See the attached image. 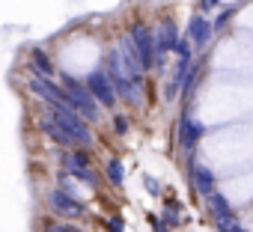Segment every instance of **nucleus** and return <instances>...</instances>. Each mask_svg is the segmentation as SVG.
<instances>
[{
	"mask_svg": "<svg viewBox=\"0 0 253 232\" xmlns=\"http://www.w3.org/2000/svg\"><path fill=\"white\" fill-rule=\"evenodd\" d=\"M220 0H203V9H217Z\"/></svg>",
	"mask_w": 253,
	"mask_h": 232,
	"instance_id": "5701e85b",
	"label": "nucleus"
},
{
	"mask_svg": "<svg viewBox=\"0 0 253 232\" xmlns=\"http://www.w3.org/2000/svg\"><path fill=\"white\" fill-rule=\"evenodd\" d=\"M48 232H81V229H75L69 223H54V226H48Z\"/></svg>",
	"mask_w": 253,
	"mask_h": 232,
	"instance_id": "412c9836",
	"label": "nucleus"
},
{
	"mask_svg": "<svg viewBox=\"0 0 253 232\" xmlns=\"http://www.w3.org/2000/svg\"><path fill=\"white\" fill-rule=\"evenodd\" d=\"M104 229H107V232H125V220H122L119 214H113V217L104 220Z\"/></svg>",
	"mask_w": 253,
	"mask_h": 232,
	"instance_id": "6ab92c4d",
	"label": "nucleus"
},
{
	"mask_svg": "<svg viewBox=\"0 0 253 232\" xmlns=\"http://www.w3.org/2000/svg\"><path fill=\"white\" fill-rule=\"evenodd\" d=\"M203 131H206V128H203L197 119H191L188 113L179 119V146H182V152H185V155H191V152H194V146H197V140L203 137Z\"/></svg>",
	"mask_w": 253,
	"mask_h": 232,
	"instance_id": "1a4fd4ad",
	"label": "nucleus"
},
{
	"mask_svg": "<svg viewBox=\"0 0 253 232\" xmlns=\"http://www.w3.org/2000/svg\"><path fill=\"white\" fill-rule=\"evenodd\" d=\"M179 30H176V24L173 21H161V27L155 30V45H158V63H161V54H167V51H176L179 48Z\"/></svg>",
	"mask_w": 253,
	"mask_h": 232,
	"instance_id": "9d476101",
	"label": "nucleus"
},
{
	"mask_svg": "<svg viewBox=\"0 0 253 232\" xmlns=\"http://www.w3.org/2000/svg\"><path fill=\"white\" fill-rule=\"evenodd\" d=\"M107 179H110V185H116V188L125 182V167H122L119 158H110V161H107Z\"/></svg>",
	"mask_w": 253,
	"mask_h": 232,
	"instance_id": "dca6fc26",
	"label": "nucleus"
},
{
	"mask_svg": "<svg viewBox=\"0 0 253 232\" xmlns=\"http://www.w3.org/2000/svg\"><path fill=\"white\" fill-rule=\"evenodd\" d=\"M63 89L69 92V98H72V107L84 116L86 122H95L98 119V101L92 98V92L86 89V83H81L78 77H72V75H63Z\"/></svg>",
	"mask_w": 253,
	"mask_h": 232,
	"instance_id": "20e7f679",
	"label": "nucleus"
},
{
	"mask_svg": "<svg viewBox=\"0 0 253 232\" xmlns=\"http://www.w3.org/2000/svg\"><path fill=\"white\" fill-rule=\"evenodd\" d=\"M214 226H217V232H247V229L235 220V214H232V217H214Z\"/></svg>",
	"mask_w": 253,
	"mask_h": 232,
	"instance_id": "f3484780",
	"label": "nucleus"
},
{
	"mask_svg": "<svg viewBox=\"0 0 253 232\" xmlns=\"http://www.w3.org/2000/svg\"><path fill=\"white\" fill-rule=\"evenodd\" d=\"M107 77H110V83H113V89H116V95H119L122 101H128V104H143V86L131 83V77L125 75V69H122L116 51L107 54Z\"/></svg>",
	"mask_w": 253,
	"mask_h": 232,
	"instance_id": "7ed1b4c3",
	"label": "nucleus"
},
{
	"mask_svg": "<svg viewBox=\"0 0 253 232\" xmlns=\"http://www.w3.org/2000/svg\"><path fill=\"white\" fill-rule=\"evenodd\" d=\"M128 128H131V122H128V116H122V113H116V116H113V131H116L119 137H125V134H128Z\"/></svg>",
	"mask_w": 253,
	"mask_h": 232,
	"instance_id": "a211bd4d",
	"label": "nucleus"
},
{
	"mask_svg": "<svg viewBox=\"0 0 253 232\" xmlns=\"http://www.w3.org/2000/svg\"><path fill=\"white\" fill-rule=\"evenodd\" d=\"M48 116L60 125L66 137H72L75 146H92V128L86 125V119L78 110H48Z\"/></svg>",
	"mask_w": 253,
	"mask_h": 232,
	"instance_id": "f03ea898",
	"label": "nucleus"
},
{
	"mask_svg": "<svg viewBox=\"0 0 253 232\" xmlns=\"http://www.w3.org/2000/svg\"><path fill=\"white\" fill-rule=\"evenodd\" d=\"M128 36H131V42H134V48H137V57H140V63H143V69L149 72L155 63H158V45H155V30H149V27H143V24H134L131 30H128Z\"/></svg>",
	"mask_w": 253,
	"mask_h": 232,
	"instance_id": "39448f33",
	"label": "nucleus"
},
{
	"mask_svg": "<svg viewBox=\"0 0 253 232\" xmlns=\"http://www.w3.org/2000/svg\"><path fill=\"white\" fill-rule=\"evenodd\" d=\"M48 205H51V211H54V214H60L63 220H66V217H84V214H86L84 202H81L78 196H72V193L60 191V188H54V191L48 193Z\"/></svg>",
	"mask_w": 253,
	"mask_h": 232,
	"instance_id": "0eeeda50",
	"label": "nucleus"
},
{
	"mask_svg": "<svg viewBox=\"0 0 253 232\" xmlns=\"http://www.w3.org/2000/svg\"><path fill=\"white\" fill-rule=\"evenodd\" d=\"M86 89L92 92V98L101 104V107H113L116 104V89H113V83H110V77H107V72H92L89 77H86Z\"/></svg>",
	"mask_w": 253,
	"mask_h": 232,
	"instance_id": "6e6552de",
	"label": "nucleus"
},
{
	"mask_svg": "<svg viewBox=\"0 0 253 232\" xmlns=\"http://www.w3.org/2000/svg\"><path fill=\"white\" fill-rule=\"evenodd\" d=\"M211 30H214V24H209L203 15H191V21H188V39L194 42V48H206L209 39H211Z\"/></svg>",
	"mask_w": 253,
	"mask_h": 232,
	"instance_id": "9b49d317",
	"label": "nucleus"
},
{
	"mask_svg": "<svg viewBox=\"0 0 253 232\" xmlns=\"http://www.w3.org/2000/svg\"><path fill=\"white\" fill-rule=\"evenodd\" d=\"M191 182H194L197 193H203L206 199L214 193V173H211L209 167H203V164H191Z\"/></svg>",
	"mask_w": 253,
	"mask_h": 232,
	"instance_id": "f8f14e48",
	"label": "nucleus"
},
{
	"mask_svg": "<svg viewBox=\"0 0 253 232\" xmlns=\"http://www.w3.org/2000/svg\"><path fill=\"white\" fill-rule=\"evenodd\" d=\"M206 202H209V208H211V214H214V217H232V205L226 202V196H223V193H217V191H214Z\"/></svg>",
	"mask_w": 253,
	"mask_h": 232,
	"instance_id": "2eb2a0df",
	"label": "nucleus"
},
{
	"mask_svg": "<svg viewBox=\"0 0 253 232\" xmlns=\"http://www.w3.org/2000/svg\"><path fill=\"white\" fill-rule=\"evenodd\" d=\"M232 12H235V6H226V9H223V12L217 15V21H214V30H220V27H223V24H226V21L232 18Z\"/></svg>",
	"mask_w": 253,
	"mask_h": 232,
	"instance_id": "aec40b11",
	"label": "nucleus"
},
{
	"mask_svg": "<svg viewBox=\"0 0 253 232\" xmlns=\"http://www.w3.org/2000/svg\"><path fill=\"white\" fill-rule=\"evenodd\" d=\"M143 182H146V188H149V193H161V185H158V182H155L152 176H146Z\"/></svg>",
	"mask_w": 253,
	"mask_h": 232,
	"instance_id": "4be33fe9",
	"label": "nucleus"
},
{
	"mask_svg": "<svg viewBox=\"0 0 253 232\" xmlns=\"http://www.w3.org/2000/svg\"><path fill=\"white\" fill-rule=\"evenodd\" d=\"M63 167H66V173H72V179H78V182H84L89 188H98V176H95L86 152H66L63 155Z\"/></svg>",
	"mask_w": 253,
	"mask_h": 232,
	"instance_id": "423d86ee",
	"label": "nucleus"
},
{
	"mask_svg": "<svg viewBox=\"0 0 253 232\" xmlns=\"http://www.w3.org/2000/svg\"><path fill=\"white\" fill-rule=\"evenodd\" d=\"M27 89H30L33 95H39V101H45L48 110H75L69 92H66L63 86L51 83L48 77L36 75V72H27Z\"/></svg>",
	"mask_w": 253,
	"mask_h": 232,
	"instance_id": "f257e3e1",
	"label": "nucleus"
},
{
	"mask_svg": "<svg viewBox=\"0 0 253 232\" xmlns=\"http://www.w3.org/2000/svg\"><path fill=\"white\" fill-rule=\"evenodd\" d=\"M30 72H36V75H42V77H48V75L54 72V63L48 60V54H45L42 48H33V51H30Z\"/></svg>",
	"mask_w": 253,
	"mask_h": 232,
	"instance_id": "4468645a",
	"label": "nucleus"
},
{
	"mask_svg": "<svg viewBox=\"0 0 253 232\" xmlns=\"http://www.w3.org/2000/svg\"><path fill=\"white\" fill-rule=\"evenodd\" d=\"M39 131L45 134V137H51L57 146H66V149H75V143H72V137H66L63 131H60V125L51 119V116L45 113V116H39Z\"/></svg>",
	"mask_w": 253,
	"mask_h": 232,
	"instance_id": "ddd939ff",
	"label": "nucleus"
}]
</instances>
